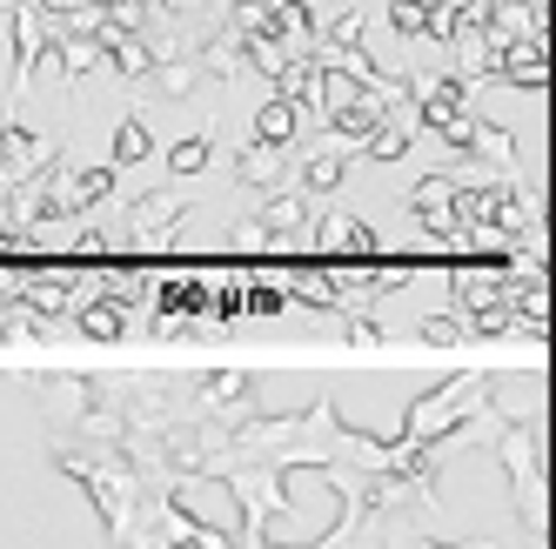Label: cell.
Masks as SVG:
<instances>
[{
	"label": "cell",
	"instance_id": "obj_23",
	"mask_svg": "<svg viewBox=\"0 0 556 549\" xmlns=\"http://www.w3.org/2000/svg\"><path fill=\"white\" fill-rule=\"evenodd\" d=\"M295 295H302L308 308H336V302H342V295H336V282H329V274H308V282H302Z\"/></svg>",
	"mask_w": 556,
	"mask_h": 549
},
{
	"label": "cell",
	"instance_id": "obj_15",
	"mask_svg": "<svg viewBox=\"0 0 556 549\" xmlns=\"http://www.w3.org/2000/svg\"><path fill=\"white\" fill-rule=\"evenodd\" d=\"M148 154H154V135H148L141 114H128V122L114 128V154H108V168H114V175H122V168H141Z\"/></svg>",
	"mask_w": 556,
	"mask_h": 549
},
{
	"label": "cell",
	"instance_id": "obj_13",
	"mask_svg": "<svg viewBox=\"0 0 556 549\" xmlns=\"http://www.w3.org/2000/svg\"><path fill=\"white\" fill-rule=\"evenodd\" d=\"M302 135V114L282 101V94H268L262 107H255V148H289Z\"/></svg>",
	"mask_w": 556,
	"mask_h": 549
},
{
	"label": "cell",
	"instance_id": "obj_8",
	"mask_svg": "<svg viewBox=\"0 0 556 549\" xmlns=\"http://www.w3.org/2000/svg\"><path fill=\"white\" fill-rule=\"evenodd\" d=\"M255 221L268 228V242H302V234H308V221H315V208L302 202L295 188H275L268 202H262V215H255Z\"/></svg>",
	"mask_w": 556,
	"mask_h": 549
},
{
	"label": "cell",
	"instance_id": "obj_29",
	"mask_svg": "<svg viewBox=\"0 0 556 549\" xmlns=\"http://www.w3.org/2000/svg\"><path fill=\"white\" fill-rule=\"evenodd\" d=\"M409 549H496V542H490V536H469V542H435V536H422V529H416V536H409Z\"/></svg>",
	"mask_w": 556,
	"mask_h": 549
},
{
	"label": "cell",
	"instance_id": "obj_18",
	"mask_svg": "<svg viewBox=\"0 0 556 549\" xmlns=\"http://www.w3.org/2000/svg\"><path fill=\"white\" fill-rule=\"evenodd\" d=\"M208 154H215V135H181L175 148H168V175H202L208 168Z\"/></svg>",
	"mask_w": 556,
	"mask_h": 549
},
{
	"label": "cell",
	"instance_id": "obj_25",
	"mask_svg": "<svg viewBox=\"0 0 556 549\" xmlns=\"http://www.w3.org/2000/svg\"><path fill=\"white\" fill-rule=\"evenodd\" d=\"M235 248H242V255H262V248H268V255H275V242H268L262 221H242V228H235Z\"/></svg>",
	"mask_w": 556,
	"mask_h": 549
},
{
	"label": "cell",
	"instance_id": "obj_14",
	"mask_svg": "<svg viewBox=\"0 0 556 549\" xmlns=\"http://www.w3.org/2000/svg\"><path fill=\"white\" fill-rule=\"evenodd\" d=\"M54 67L67 74V81H81V74H94V67H108L101 61V41H94V34H54Z\"/></svg>",
	"mask_w": 556,
	"mask_h": 549
},
{
	"label": "cell",
	"instance_id": "obj_17",
	"mask_svg": "<svg viewBox=\"0 0 556 549\" xmlns=\"http://www.w3.org/2000/svg\"><path fill=\"white\" fill-rule=\"evenodd\" d=\"M108 194H114V168H81V175L67 181V208H74V215H88V208L108 202Z\"/></svg>",
	"mask_w": 556,
	"mask_h": 549
},
{
	"label": "cell",
	"instance_id": "obj_20",
	"mask_svg": "<svg viewBox=\"0 0 556 549\" xmlns=\"http://www.w3.org/2000/svg\"><path fill=\"white\" fill-rule=\"evenodd\" d=\"M409 141H416V128H403V122H382V128L363 141V154H369V162H403V154H409Z\"/></svg>",
	"mask_w": 556,
	"mask_h": 549
},
{
	"label": "cell",
	"instance_id": "obj_31",
	"mask_svg": "<svg viewBox=\"0 0 556 549\" xmlns=\"http://www.w3.org/2000/svg\"><path fill=\"white\" fill-rule=\"evenodd\" d=\"M88 8H101V14H108V8H114V0H88Z\"/></svg>",
	"mask_w": 556,
	"mask_h": 549
},
{
	"label": "cell",
	"instance_id": "obj_4",
	"mask_svg": "<svg viewBox=\"0 0 556 549\" xmlns=\"http://www.w3.org/2000/svg\"><path fill=\"white\" fill-rule=\"evenodd\" d=\"M48 48H54V34H48V14L34 8V0H14V94H27V81H34V67L48 61Z\"/></svg>",
	"mask_w": 556,
	"mask_h": 549
},
{
	"label": "cell",
	"instance_id": "obj_16",
	"mask_svg": "<svg viewBox=\"0 0 556 549\" xmlns=\"http://www.w3.org/2000/svg\"><path fill=\"white\" fill-rule=\"evenodd\" d=\"M74 329H81L88 342H114V335L128 329V316H122V302H108V295H101V302H88L81 316H74Z\"/></svg>",
	"mask_w": 556,
	"mask_h": 549
},
{
	"label": "cell",
	"instance_id": "obj_7",
	"mask_svg": "<svg viewBox=\"0 0 556 549\" xmlns=\"http://www.w3.org/2000/svg\"><path fill=\"white\" fill-rule=\"evenodd\" d=\"M450 194H456V181L450 175H422L416 188H409V215L429 228V234H443V242H450V234H456V215H450Z\"/></svg>",
	"mask_w": 556,
	"mask_h": 549
},
{
	"label": "cell",
	"instance_id": "obj_30",
	"mask_svg": "<svg viewBox=\"0 0 556 549\" xmlns=\"http://www.w3.org/2000/svg\"><path fill=\"white\" fill-rule=\"evenodd\" d=\"M282 302H289L282 289H255V295H249V308H255V316H282Z\"/></svg>",
	"mask_w": 556,
	"mask_h": 549
},
{
	"label": "cell",
	"instance_id": "obj_11",
	"mask_svg": "<svg viewBox=\"0 0 556 549\" xmlns=\"http://www.w3.org/2000/svg\"><path fill=\"white\" fill-rule=\"evenodd\" d=\"M235 175H242V188H262V194H275V188H282L289 181V148H242V154H235Z\"/></svg>",
	"mask_w": 556,
	"mask_h": 549
},
{
	"label": "cell",
	"instance_id": "obj_19",
	"mask_svg": "<svg viewBox=\"0 0 556 549\" xmlns=\"http://www.w3.org/2000/svg\"><path fill=\"white\" fill-rule=\"evenodd\" d=\"M101 27H108V34H128V41H141V34L154 27V8H148V0H114V8L101 14Z\"/></svg>",
	"mask_w": 556,
	"mask_h": 549
},
{
	"label": "cell",
	"instance_id": "obj_6",
	"mask_svg": "<svg viewBox=\"0 0 556 549\" xmlns=\"http://www.w3.org/2000/svg\"><path fill=\"white\" fill-rule=\"evenodd\" d=\"M483 34L496 48H516V41H543V0H490L483 14Z\"/></svg>",
	"mask_w": 556,
	"mask_h": 549
},
{
	"label": "cell",
	"instance_id": "obj_12",
	"mask_svg": "<svg viewBox=\"0 0 556 549\" xmlns=\"http://www.w3.org/2000/svg\"><path fill=\"white\" fill-rule=\"evenodd\" d=\"M202 81H208V67L194 61V54H175V61H162V67L148 74V88L162 94V101H194V88H202Z\"/></svg>",
	"mask_w": 556,
	"mask_h": 549
},
{
	"label": "cell",
	"instance_id": "obj_2",
	"mask_svg": "<svg viewBox=\"0 0 556 549\" xmlns=\"http://www.w3.org/2000/svg\"><path fill=\"white\" fill-rule=\"evenodd\" d=\"M476 388H483V375H450L443 388H435V396H416L409 403V416H403V443H416V449H429V443H443L450 436V429L469 416V396H476Z\"/></svg>",
	"mask_w": 556,
	"mask_h": 549
},
{
	"label": "cell",
	"instance_id": "obj_24",
	"mask_svg": "<svg viewBox=\"0 0 556 549\" xmlns=\"http://www.w3.org/2000/svg\"><path fill=\"white\" fill-rule=\"evenodd\" d=\"M435 135H443L456 154H469V135H476V114H450V122L443 128H435Z\"/></svg>",
	"mask_w": 556,
	"mask_h": 549
},
{
	"label": "cell",
	"instance_id": "obj_22",
	"mask_svg": "<svg viewBox=\"0 0 556 549\" xmlns=\"http://www.w3.org/2000/svg\"><path fill=\"white\" fill-rule=\"evenodd\" d=\"M416 335L422 342H469V316H429Z\"/></svg>",
	"mask_w": 556,
	"mask_h": 549
},
{
	"label": "cell",
	"instance_id": "obj_26",
	"mask_svg": "<svg viewBox=\"0 0 556 549\" xmlns=\"http://www.w3.org/2000/svg\"><path fill=\"white\" fill-rule=\"evenodd\" d=\"M162 21H194V14H208V0H148Z\"/></svg>",
	"mask_w": 556,
	"mask_h": 549
},
{
	"label": "cell",
	"instance_id": "obj_1",
	"mask_svg": "<svg viewBox=\"0 0 556 549\" xmlns=\"http://www.w3.org/2000/svg\"><path fill=\"white\" fill-rule=\"evenodd\" d=\"M496 456L509 469V496H516V523H523L530 549H543V429L530 416H503L496 429Z\"/></svg>",
	"mask_w": 556,
	"mask_h": 549
},
{
	"label": "cell",
	"instance_id": "obj_27",
	"mask_svg": "<svg viewBox=\"0 0 556 549\" xmlns=\"http://www.w3.org/2000/svg\"><path fill=\"white\" fill-rule=\"evenodd\" d=\"M74 261H108V234H101V228H81V242H74Z\"/></svg>",
	"mask_w": 556,
	"mask_h": 549
},
{
	"label": "cell",
	"instance_id": "obj_3",
	"mask_svg": "<svg viewBox=\"0 0 556 549\" xmlns=\"http://www.w3.org/2000/svg\"><path fill=\"white\" fill-rule=\"evenodd\" d=\"M188 215V194H162V188H154V194H141V202L128 208V242H141V255H162L168 242H175V221Z\"/></svg>",
	"mask_w": 556,
	"mask_h": 549
},
{
	"label": "cell",
	"instance_id": "obj_28",
	"mask_svg": "<svg viewBox=\"0 0 556 549\" xmlns=\"http://www.w3.org/2000/svg\"><path fill=\"white\" fill-rule=\"evenodd\" d=\"M342 335H349V342H382L389 329H382V322H369V316H349V322H342Z\"/></svg>",
	"mask_w": 556,
	"mask_h": 549
},
{
	"label": "cell",
	"instance_id": "obj_5",
	"mask_svg": "<svg viewBox=\"0 0 556 549\" xmlns=\"http://www.w3.org/2000/svg\"><path fill=\"white\" fill-rule=\"evenodd\" d=\"M54 154H61V141H54V135H34V128H21V122L0 128V168L14 175V188H21L27 175H41Z\"/></svg>",
	"mask_w": 556,
	"mask_h": 549
},
{
	"label": "cell",
	"instance_id": "obj_21",
	"mask_svg": "<svg viewBox=\"0 0 556 549\" xmlns=\"http://www.w3.org/2000/svg\"><path fill=\"white\" fill-rule=\"evenodd\" d=\"M389 27L403 34V41H422V27H429V0H389Z\"/></svg>",
	"mask_w": 556,
	"mask_h": 549
},
{
	"label": "cell",
	"instance_id": "obj_10",
	"mask_svg": "<svg viewBox=\"0 0 556 549\" xmlns=\"http://www.w3.org/2000/svg\"><path fill=\"white\" fill-rule=\"evenodd\" d=\"M342 148H315V154H302V168H295V194H302V202L315 208V202H323V194H336L342 188Z\"/></svg>",
	"mask_w": 556,
	"mask_h": 549
},
{
	"label": "cell",
	"instance_id": "obj_9",
	"mask_svg": "<svg viewBox=\"0 0 556 549\" xmlns=\"http://www.w3.org/2000/svg\"><path fill=\"white\" fill-rule=\"evenodd\" d=\"M496 81L543 94V81H549V48H543V41H516V48H503V61H496Z\"/></svg>",
	"mask_w": 556,
	"mask_h": 549
}]
</instances>
